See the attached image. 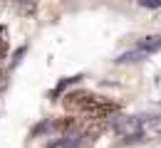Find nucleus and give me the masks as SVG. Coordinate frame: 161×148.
Masks as SVG:
<instances>
[{
  "mask_svg": "<svg viewBox=\"0 0 161 148\" xmlns=\"http://www.w3.org/2000/svg\"><path fill=\"white\" fill-rule=\"evenodd\" d=\"M64 106L72 109V111H80L84 114L89 121H102V119H109L112 114L119 111V106L114 101H107L102 96H94L92 91H72L64 96Z\"/></svg>",
  "mask_w": 161,
  "mask_h": 148,
  "instance_id": "nucleus-1",
  "label": "nucleus"
},
{
  "mask_svg": "<svg viewBox=\"0 0 161 148\" xmlns=\"http://www.w3.org/2000/svg\"><path fill=\"white\" fill-rule=\"evenodd\" d=\"M8 52H10V35H8V27L0 25V62L8 57Z\"/></svg>",
  "mask_w": 161,
  "mask_h": 148,
  "instance_id": "nucleus-2",
  "label": "nucleus"
}]
</instances>
